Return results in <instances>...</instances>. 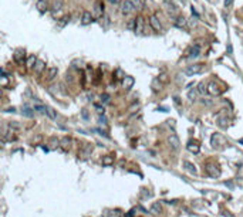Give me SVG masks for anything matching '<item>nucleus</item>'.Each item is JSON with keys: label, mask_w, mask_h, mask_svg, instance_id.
I'll use <instances>...</instances> for the list:
<instances>
[{"label": "nucleus", "mask_w": 243, "mask_h": 217, "mask_svg": "<svg viewBox=\"0 0 243 217\" xmlns=\"http://www.w3.org/2000/svg\"><path fill=\"white\" fill-rule=\"evenodd\" d=\"M70 143H71V139L68 138V136H64V138H61V139H60V142H58L60 148L63 149L64 152H67V151H68V148H70Z\"/></svg>", "instance_id": "10"}, {"label": "nucleus", "mask_w": 243, "mask_h": 217, "mask_svg": "<svg viewBox=\"0 0 243 217\" xmlns=\"http://www.w3.org/2000/svg\"><path fill=\"white\" fill-rule=\"evenodd\" d=\"M57 67H51V68H48V71H47V81H53L56 77H57Z\"/></svg>", "instance_id": "19"}, {"label": "nucleus", "mask_w": 243, "mask_h": 217, "mask_svg": "<svg viewBox=\"0 0 243 217\" xmlns=\"http://www.w3.org/2000/svg\"><path fill=\"white\" fill-rule=\"evenodd\" d=\"M199 149H200V145H199L198 142H195V140H192V142H189L188 143V151L192 153H198L199 152Z\"/></svg>", "instance_id": "18"}, {"label": "nucleus", "mask_w": 243, "mask_h": 217, "mask_svg": "<svg viewBox=\"0 0 243 217\" xmlns=\"http://www.w3.org/2000/svg\"><path fill=\"white\" fill-rule=\"evenodd\" d=\"M61 7H63V0H54V3H53V6H51V10H53V13L60 12Z\"/></svg>", "instance_id": "24"}, {"label": "nucleus", "mask_w": 243, "mask_h": 217, "mask_svg": "<svg viewBox=\"0 0 243 217\" xmlns=\"http://www.w3.org/2000/svg\"><path fill=\"white\" fill-rule=\"evenodd\" d=\"M91 152H93V145L87 143V145L80 151V156H83V158H88L90 155H91Z\"/></svg>", "instance_id": "16"}, {"label": "nucleus", "mask_w": 243, "mask_h": 217, "mask_svg": "<svg viewBox=\"0 0 243 217\" xmlns=\"http://www.w3.org/2000/svg\"><path fill=\"white\" fill-rule=\"evenodd\" d=\"M185 167L188 169V170H189V172L192 173V175H196V173H198V170L195 169V166L192 165L191 162H185Z\"/></svg>", "instance_id": "29"}, {"label": "nucleus", "mask_w": 243, "mask_h": 217, "mask_svg": "<svg viewBox=\"0 0 243 217\" xmlns=\"http://www.w3.org/2000/svg\"><path fill=\"white\" fill-rule=\"evenodd\" d=\"M225 143V138L220 134H213L211 136V146L213 149H219Z\"/></svg>", "instance_id": "2"}, {"label": "nucleus", "mask_w": 243, "mask_h": 217, "mask_svg": "<svg viewBox=\"0 0 243 217\" xmlns=\"http://www.w3.org/2000/svg\"><path fill=\"white\" fill-rule=\"evenodd\" d=\"M206 92L211 94V95H213V96H217V95L222 94V88H220L215 81H211V83H208V85H206Z\"/></svg>", "instance_id": "1"}, {"label": "nucleus", "mask_w": 243, "mask_h": 217, "mask_svg": "<svg viewBox=\"0 0 243 217\" xmlns=\"http://www.w3.org/2000/svg\"><path fill=\"white\" fill-rule=\"evenodd\" d=\"M168 142H169V145L172 146V149H178L179 145H181V142H179V138L176 135H171L169 138H168Z\"/></svg>", "instance_id": "14"}, {"label": "nucleus", "mask_w": 243, "mask_h": 217, "mask_svg": "<svg viewBox=\"0 0 243 217\" xmlns=\"http://www.w3.org/2000/svg\"><path fill=\"white\" fill-rule=\"evenodd\" d=\"M162 3H164V7L166 9V12L169 13L171 16H176L178 14V7L173 4L172 0H164Z\"/></svg>", "instance_id": "3"}, {"label": "nucleus", "mask_w": 243, "mask_h": 217, "mask_svg": "<svg viewBox=\"0 0 243 217\" xmlns=\"http://www.w3.org/2000/svg\"><path fill=\"white\" fill-rule=\"evenodd\" d=\"M127 217H134V210L128 211V213H127Z\"/></svg>", "instance_id": "46"}, {"label": "nucleus", "mask_w": 243, "mask_h": 217, "mask_svg": "<svg viewBox=\"0 0 243 217\" xmlns=\"http://www.w3.org/2000/svg\"><path fill=\"white\" fill-rule=\"evenodd\" d=\"M36 61H37V57L36 56H29V58H27V67L29 68H33L34 67V64H36Z\"/></svg>", "instance_id": "26"}, {"label": "nucleus", "mask_w": 243, "mask_h": 217, "mask_svg": "<svg viewBox=\"0 0 243 217\" xmlns=\"http://www.w3.org/2000/svg\"><path fill=\"white\" fill-rule=\"evenodd\" d=\"M232 1H233V0H225V3H223L225 7H229L230 4H232Z\"/></svg>", "instance_id": "42"}, {"label": "nucleus", "mask_w": 243, "mask_h": 217, "mask_svg": "<svg viewBox=\"0 0 243 217\" xmlns=\"http://www.w3.org/2000/svg\"><path fill=\"white\" fill-rule=\"evenodd\" d=\"M149 24H151V27H152L155 31H161L162 30V24H161L159 19L156 16H151L149 17Z\"/></svg>", "instance_id": "5"}, {"label": "nucleus", "mask_w": 243, "mask_h": 217, "mask_svg": "<svg viewBox=\"0 0 243 217\" xmlns=\"http://www.w3.org/2000/svg\"><path fill=\"white\" fill-rule=\"evenodd\" d=\"M108 1L111 4H118V3H120V0H108Z\"/></svg>", "instance_id": "45"}, {"label": "nucleus", "mask_w": 243, "mask_h": 217, "mask_svg": "<svg viewBox=\"0 0 243 217\" xmlns=\"http://www.w3.org/2000/svg\"><path fill=\"white\" fill-rule=\"evenodd\" d=\"M115 75H117V78H124V77H125V75H122V71L120 70V68L115 71Z\"/></svg>", "instance_id": "39"}, {"label": "nucleus", "mask_w": 243, "mask_h": 217, "mask_svg": "<svg viewBox=\"0 0 243 217\" xmlns=\"http://www.w3.org/2000/svg\"><path fill=\"white\" fill-rule=\"evenodd\" d=\"M0 96H1V91H0Z\"/></svg>", "instance_id": "50"}, {"label": "nucleus", "mask_w": 243, "mask_h": 217, "mask_svg": "<svg viewBox=\"0 0 243 217\" xmlns=\"http://www.w3.org/2000/svg\"><path fill=\"white\" fill-rule=\"evenodd\" d=\"M152 87H153V89H155V91H159L161 87H162V84H161L158 80H155V81L152 83Z\"/></svg>", "instance_id": "34"}, {"label": "nucleus", "mask_w": 243, "mask_h": 217, "mask_svg": "<svg viewBox=\"0 0 243 217\" xmlns=\"http://www.w3.org/2000/svg\"><path fill=\"white\" fill-rule=\"evenodd\" d=\"M93 19H94V17H93V14H91V13H90V12H84L83 16H81V24H83V26L90 24V23L93 21Z\"/></svg>", "instance_id": "13"}, {"label": "nucleus", "mask_w": 243, "mask_h": 217, "mask_svg": "<svg viewBox=\"0 0 243 217\" xmlns=\"http://www.w3.org/2000/svg\"><path fill=\"white\" fill-rule=\"evenodd\" d=\"M102 12H104V4H102L101 1H97L95 6H94V14H93V17H101L102 16Z\"/></svg>", "instance_id": "9"}, {"label": "nucleus", "mask_w": 243, "mask_h": 217, "mask_svg": "<svg viewBox=\"0 0 243 217\" xmlns=\"http://www.w3.org/2000/svg\"><path fill=\"white\" fill-rule=\"evenodd\" d=\"M179 1H181V3H185L186 0H179Z\"/></svg>", "instance_id": "48"}, {"label": "nucleus", "mask_w": 243, "mask_h": 217, "mask_svg": "<svg viewBox=\"0 0 243 217\" xmlns=\"http://www.w3.org/2000/svg\"><path fill=\"white\" fill-rule=\"evenodd\" d=\"M151 213H152V214H161V213H162V206H161L159 202L152 203V206H151Z\"/></svg>", "instance_id": "20"}, {"label": "nucleus", "mask_w": 243, "mask_h": 217, "mask_svg": "<svg viewBox=\"0 0 243 217\" xmlns=\"http://www.w3.org/2000/svg\"><path fill=\"white\" fill-rule=\"evenodd\" d=\"M217 125L222 128V129H226V128L230 126V119L228 118V116H222V118L217 119Z\"/></svg>", "instance_id": "15"}, {"label": "nucleus", "mask_w": 243, "mask_h": 217, "mask_svg": "<svg viewBox=\"0 0 243 217\" xmlns=\"http://www.w3.org/2000/svg\"><path fill=\"white\" fill-rule=\"evenodd\" d=\"M7 85H9V77L7 75L0 77V87H7Z\"/></svg>", "instance_id": "31"}, {"label": "nucleus", "mask_w": 243, "mask_h": 217, "mask_svg": "<svg viewBox=\"0 0 243 217\" xmlns=\"http://www.w3.org/2000/svg\"><path fill=\"white\" fill-rule=\"evenodd\" d=\"M135 9L134 6H132V3L129 1V0H125L124 3H122V9H121V12L124 13V14H129V13H132Z\"/></svg>", "instance_id": "8"}, {"label": "nucleus", "mask_w": 243, "mask_h": 217, "mask_svg": "<svg viewBox=\"0 0 243 217\" xmlns=\"http://www.w3.org/2000/svg\"><path fill=\"white\" fill-rule=\"evenodd\" d=\"M206 170H208V173L211 175L212 178H219L220 176V169L216 165H208Z\"/></svg>", "instance_id": "7"}, {"label": "nucleus", "mask_w": 243, "mask_h": 217, "mask_svg": "<svg viewBox=\"0 0 243 217\" xmlns=\"http://www.w3.org/2000/svg\"><path fill=\"white\" fill-rule=\"evenodd\" d=\"M83 118H84V119H88V112H87L85 109L83 111Z\"/></svg>", "instance_id": "44"}, {"label": "nucleus", "mask_w": 243, "mask_h": 217, "mask_svg": "<svg viewBox=\"0 0 243 217\" xmlns=\"http://www.w3.org/2000/svg\"><path fill=\"white\" fill-rule=\"evenodd\" d=\"M134 83L135 81H134L132 77H124V78H122V87L125 89H129L132 85H134Z\"/></svg>", "instance_id": "17"}, {"label": "nucleus", "mask_w": 243, "mask_h": 217, "mask_svg": "<svg viewBox=\"0 0 243 217\" xmlns=\"http://www.w3.org/2000/svg\"><path fill=\"white\" fill-rule=\"evenodd\" d=\"M33 68H34V72H36V74H41L43 70L46 68V63L43 61V60H37Z\"/></svg>", "instance_id": "12"}, {"label": "nucleus", "mask_w": 243, "mask_h": 217, "mask_svg": "<svg viewBox=\"0 0 243 217\" xmlns=\"http://www.w3.org/2000/svg\"><path fill=\"white\" fill-rule=\"evenodd\" d=\"M223 214H225V216H226V217H235V216H232V214H230L229 211H223Z\"/></svg>", "instance_id": "47"}, {"label": "nucleus", "mask_w": 243, "mask_h": 217, "mask_svg": "<svg viewBox=\"0 0 243 217\" xmlns=\"http://www.w3.org/2000/svg\"><path fill=\"white\" fill-rule=\"evenodd\" d=\"M108 217H120L121 214H120V211L118 210H111V211H108V214H107Z\"/></svg>", "instance_id": "35"}, {"label": "nucleus", "mask_w": 243, "mask_h": 217, "mask_svg": "<svg viewBox=\"0 0 243 217\" xmlns=\"http://www.w3.org/2000/svg\"><path fill=\"white\" fill-rule=\"evenodd\" d=\"M127 28H128V30H134V31H135V19H134V20H129V21H128Z\"/></svg>", "instance_id": "33"}, {"label": "nucleus", "mask_w": 243, "mask_h": 217, "mask_svg": "<svg viewBox=\"0 0 243 217\" xmlns=\"http://www.w3.org/2000/svg\"><path fill=\"white\" fill-rule=\"evenodd\" d=\"M23 114H24L26 116H33V112L30 108H23Z\"/></svg>", "instance_id": "38"}, {"label": "nucleus", "mask_w": 243, "mask_h": 217, "mask_svg": "<svg viewBox=\"0 0 243 217\" xmlns=\"http://www.w3.org/2000/svg\"><path fill=\"white\" fill-rule=\"evenodd\" d=\"M13 58H14V61H16L17 64H23V61H24V58H26L24 50H21V48L16 50L14 51V54H13Z\"/></svg>", "instance_id": "6"}, {"label": "nucleus", "mask_w": 243, "mask_h": 217, "mask_svg": "<svg viewBox=\"0 0 243 217\" xmlns=\"http://www.w3.org/2000/svg\"><path fill=\"white\" fill-rule=\"evenodd\" d=\"M37 9L40 10V12H44V10H47V4H46V1L40 0V1L37 3Z\"/></svg>", "instance_id": "32"}, {"label": "nucleus", "mask_w": 243, "mask_h": 217, "mask_svg": "<svg viewBox=\"0 0 243 217\" xmlns=\"http://www.w3.org/2000/svg\"><path fill=\"white\" fill-rule=\"evenodd\" d=\"M196 92H198V94H200V95H203L205 92H206V85H205L203 83L198 84V87H196Z\"/></svg>", "instance_id": "30"}, {"label": "nucleus", "mask_w": 243, "mask_h": 217, "mask_svg": "<svg viewBox=\"0 0 243 217\" xmlns=\"http://www.w3.org/2000/svg\"><path fill=\"white\" fill-rule=\"evenodd\" d=\"M202 68H203V64H192L185 70V74L186 75H195V74L200 72Z\"/></svg>", "instance_id": "4"}, {"label": "nucleus", "mask_w": 243, "mask_h": 217, "mask_svg": "<svg viewBox=\"0 0 243 217\" xmlns=\"http://www.w3.org/2000/svg\"><path fill=\"white\" fill-rule=\"evenodd\" d=\"M101 102H104V104H108V102H109V95H108V94H102V95H101Z\"/></svg>", "instance_id": "37"}, {"label": "nucleus", "mask_w": 243, "mask_h": 217, "mask_svg": "<svg viewBox=\"0 0 243 217\" xmlns=\"http://www.w3.org/2000/svg\"><path fill=\"white\" fill-rule=\"evenodd\" d=\"M9 126H10V128H16V129H19V128H20V125H19V123H17V122H10V123H9Z\"/></svg>", "instance_id": "40"}, {"label": "nucleus", "mask_w": 243, "mask_h": 217, "mask_svg": "<svg viewBox=\"0 0 243 217\" xmlns=\"http://www.w3.org/2000/svg\"><path fill=\"white\" fill-rule=\"evenodd\" d=\"M196 95H198L196 89H191V91L188 92V99H189L191 102H195L196 101Z\"/></svg>", "instance_id": "28"}, {"label": "nucleus", "mask_w": 243, "mask_h": 217, "mask_svg": "<svg viewBox=\"0 0 243 217\" xmlns=\"http://www.w3.org/2000/svg\"><path fill=\"white\" fill-rule=\"evenodd\" d=\"M68 20H70V16H64L63 19H60V21H58V26H61V27H63V26L65 24Z\"/></svg>", "instance_id": "36"}, {"label": "nucleus", "mask_w": 243, "mask_h": 217, "mask_svg": "<svg viewBox=\"0 0 243 217\" xmlns=\"http://www.w3.org/2000/svg\"><path fill=\"white\" fill-rule=\"evenodd\" d=\"M240 143H243V139H240Z\"/></svg>", "instance_id": "49"}, {"label": "nucleus", "mask_w": 243, "mask_h": 217, "mask_svg": "<svg viewBox=\"0 0 243 217\" xmlns=\"http://www.w3.org/2000/svg\"><path fill=\"white\" fill-rule=\"evenodd\" d=\"M102 165L104 166H111L114 163V158L111 156V155H105V156H102Z\"/></svg>", "instance_id": "23"}, {"label": "nucleus", "mask_w": 243, "mask_h": 217, "mask_svg": "<svg viewBox=\"0 0 243 217\" xmlns=\"http://www.w3.org/2000/svg\"><path fill=\"white\" fill-rule=\"evenodd\" d=\"M95 109L98 114H104V107H100V105H95Z\"/></svg>", "instance_id": "41"}, {"label": "nucleus", "mask_w": 243, "mask_h": 217, "mask_svg": "<svg viewBox=\"0 0 243 217\" xmlns=\"http://www.w3.org/2000/svg\"><path fill=\"white\" fill-rule=\"evenodd\" d=\"M199 54H200V47H199L198 44H193L191 48H189V56H188V57L196 58V57H199Z\"/></svg>", "instance_id": "11"}, {"label": "nucleus", "mask_w": 243, "mask_h": 217, "mask_svg": "<svg viewBox=\"0 0 243 217\" xmlns=\"http://www.w3.org/2000/svg\"><path fill=\"white\" fill-rule=\"evenodd\" d=\"M46 114L48 115V118H51V119H56L57 118V112L51 108V107H46Z\"/></svg>", "instance_id": "25"}, {"label": "nucleus", "mask_w": 243, "mask_h": 217, "mask_svg": "<svg viewBox=\"0 0 243 217\" xmlns=\"http://www.w3.org/2000/svg\"><path fill=\"white\" fill-rule=\"evenodd\" d=\"M175 26L179 27V28H184V27L186 26V19L184 17V16H178V17L175 19Z\"/></svg>", "instance_id": "22"}, {"label": "nucleus", "mask_w": 243, "mask_h": 217, "mask_svg": "<svg viewBox=\"0 0 243 217\" xmlns=\"http://www.w3.org/2000/svg\"><path fill=\"white\" fill-rule=\"evenodd\" d=\"M100 123H107V119H105V116H100Z\"/></svg>", "instance_id": "43"}, {"label": "nucleus", "mask_w": 243, "mask_h": 217, "mask_svg": "<svg viewBox=\"0 0 243 217\" xmlns=\"http://www.w3.org/2000/svg\"><path fill=\"white\" fill-rule=\"evenodd\" d=\"M129 1L132 3L134 9H138V10H139V9H142V7H144V3H145L144 0H129Z\"/></svg>", "instance_id": "27"}, {"label": "nucleus", "mask_w": 243, "mask_h": 217, "mask_svg": "<svg viewBox=\"0 0 243 217\" xmlns=\"http://www.w3.org/2000/svg\"><path fill=\"white\" fill-rule=\"evenodd\" d=\"M142 30H144V19L138 17V19H135V31L141 33Z\"/></svg>", "instance_id": "21"}]
</instances>
